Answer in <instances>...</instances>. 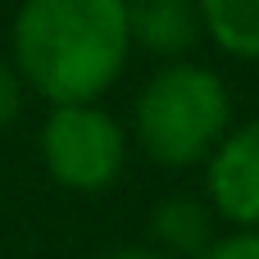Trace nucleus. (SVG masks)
Here are the masks:
<instances>
[{
	"label": "nucleus",
	"instance_id": "nucleus-3",
	"mask_svg": "<svg viewBox=\"0 0 259 259\" xmlns=\"http://www.w3.org/2000/svg\"><path fill=\"white\" fill-rule=\"evenodd\" d=\"M127 127L100 105H50L36 132L41 168L55 187L73 196H100L123 178L127 164Z\"/></svg>",
	"mask_w": 259,
	"mask_h": 259
},
{
	"label": "nucleus",
	"instance_id": "nucleus-6",
	"mask_svg": "<svg viewBox=\"0 0 259 259\" xmlns=\"http://www.w3.org/2000/svg\"><path fill=\"white\" fill-rule=\"evenodd\" d=\"M219 237V214L205 196H164L150 209V246L173 259H196Z\"/></svg>",
	"mask_w": 259,
	"mask_h": 259
},
{
	"label": "nucleus",
	"instance_id": "nucleus-5",
	"mask_svg": "<svg viewBox=\"0 0 259 259\" xmlns=\"http://www.w3.org/2000/svg\"><path fill=\"white\" fill-rule=\"evenodd\" d=\"M127 36L132 50L155 55L164 64L187 59V50L205 36L196 0H127Z\"/></svg>",
	"mask_w": 259,
	"mask_h": 259
},
{
	"label": "nucleus",
	"instance_id": "nucleus-9",
	"mask_svg": "<svg viewBox=\"0 0 259 259\" xmlns=\"http://www.w3.org/2000/svg\"><path fill=\"white\" fill-rule=\"evenodd\" d=\"M27 105V87L18 77V68L9 64V55H0V127H9Z\"/></svg>",
	"mask_w": 259,
	"mask_h": 259
},
{
	"label": "nucleus",
	"instance_id": "nucleus-7",
	"mask_svg": "<svg viewBox=\"0 0 259 259\" xmlns=\"http://www.w3.org/2000/svg\"><path fill=\"white\" fill-rule=\"evenodd\" d=\"M200 32L237 64H259V0H196Z\"/></svg>",
	"mask_w": 259,
	"mask_h": 259
},
{
	"label": "nucleus",
	"instance_id": "nucleus-1",
	"mask_svg": "<svg viewBox=\"0 0 259 259\" xmlns=\"http://www.w3.org/2000/svg\"><path fill=\"white\" fill-rule=\"evenodd\" d=\"M127 59V0H18L9 64L46 105L100 100Z\"/></svg>",
	"mask_w": 259,
	"mask_h": 259
},
{
	"label": "nucleus",
	"instance_id": "nucleus-2",
	"mask_svg": "<svg viewBox=\"0 0 259 259\" xmlns=\"http://www.w3.org/2000/svg\"><path fill=\"white\" fill-rule=\"evenodd\" d=\"M228 127H232L228 82L196 59H173L141 82L132 100L127 141L159 168H196L209 159V150L223 141Z\"/></svg>",
	"mask_w": 259,
	"mask_h": 259
},
{
	"label": "nucleus",
	"instance_id": "nucleus-4",
	"mask_svg": "<svg viewBox=\"0 0 259 259\" xmlns=\"http://www.w3.org/2000/svg\"><path fill=\"white\" fill-rule=\"evenodd\" d=\"M205 200L228 228H259V118L237 123L209 150Z\"/></svg>",
	"mask_w": 259,
	"mask_h": 259
},
{
	"label": "nucleus",
	"instance_id": "nucleus-8",
	"mask_svg": "<svg viewBox=\"0 0 259 259\" xmlns=\"http://www.w3.org/2000/svg\"><path fill=\"white\" fill-rule=\"evenodd\" d=\"M196 259H259V228H232V232H219Z\"/></svg>",
	"mask_w": 259,
	"mask_h": 259
},
{
	"label": "nucleus",
	"instance_id": "nucleus-10",
	"mask_svg": "<svg viewBox=\"0 0 259 259\" xmlns=\"http://www.w3.org/2000/svg\"><path fill=\"white\" fill-rule=\"evenodd\" d=\"M100 259H173V255L155 250L150 241H137V246H114V250H105Z\"/></svg>",
	"mask_w": 259,
	"mask_h": 259
}]
</instances>
